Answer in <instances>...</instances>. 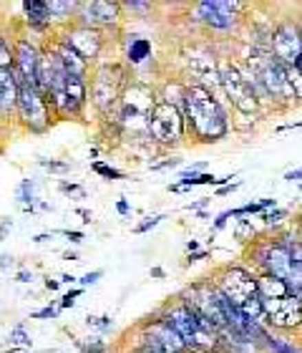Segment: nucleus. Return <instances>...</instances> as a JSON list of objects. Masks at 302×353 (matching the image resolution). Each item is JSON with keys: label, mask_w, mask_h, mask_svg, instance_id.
<instances>
[{"label": "nucleus", "mask_w": 302, "mask_h": 353, "mask_svg": "<svg viewBox=\"0 0 302 353\" xmlns=\"http://www.w3.org/2000/svg\"><path fill=\"white\" fill-rule=\"evenodd\" d=\"M182 117L186 132H192L204 144H217L229 134V114L224 103L217 99L212 88H204L199 83H186Z\"/></svg>", "instance_id": "obj_1"}, {"label": "nucleus", "mask_w": 302, "mask_h": 353, "mask_svg": "<svg viewBox=\"0 0 302 353\" xmlns=\"http://www.w3.org/2000/svg\"><path fill=\"white\" fill-rule=\"evenodd\" d=\"M257 295L265 310V325L272 333H285L302 325V298L274 275H257Z\"/></svg>", "instance_id": "obj_2"}, {"label": "nucleus", "mask_w": 302, "mask_h": 353, "mask_svg": "<svg viewBox=\"0 0 302 353\" xmlns=\"http://www.w3.org/2000/svg\"><path fill=\"white\" fill-rule=\"evenodd\" d=\"M159 316L177 331L179 339L184 341L186 351L206 353V351H217V346H219V331L206 318H202L199 313H194L182 298L166 303L159 310Z\"/></svg>", "instance_id": "obj_3"}, {"label": "nucleus", "mask_w": 302, "mask_h": 353, "mask_svg": "<svg viewBox=\"0 0 302 353\" xmlns=\"http://www.w3.org/2000/svg\"><path fill=\"white\" fill-rule=\"evenodd\" d=\"M156 99H159V94L151 86H147V83H126L116 106L121 134H129L136 141H151V137H149V119H151Z\"/></svg>", "instance_id": "obj_4"}, {"label": "nucleus", "mask_w": 302, "mask_h": 353, "mask_svg": "<svg viewBox=\"0 0 302 353\" xmlns=\"http://www.w3.org/2000/svg\"><path fill=\"white\" fill-rule=\"evenodd\" d=\"M126 83H129V79H126L124 63H96L91 68L89 99L101 117L116 109Z\"/></svg>", "instance_id": "obj_5"}, {"label": "nucleus", "mask_w": 302, "mask_h": 353, "mask_svg": "<svg viewBox=\"0 0 302 353\" xmlns=\"http://www.w3.org/2000/svg\"><path fill=\"white\" fill-rule=\"evenodd\" d=\"M18 81V79H15ZM15 121L28 134H45L53 126V114L48 109L45 96L36 88V83L18 81V103H15Z\"/></svg>", "instance_id": "obj_6"}, {"label": "nucleus", "mask_w": 302, "mask_h": 353, "mask_svg": "<svg viewBox=\"0 0 302 353\" xmlns=\"http://www.w3.org/2000/svg\"><path fill=\"white\" fill-rule=\"evenodd\" d=\"M217 74H219V88L224 91V96L229 99V106L244 117H255L259 111V99L255 94L252 83L244 79V74L239 71L235 61H224L217 66Z\"/></svg>", "instance_id": "obj_7"}, {"label": "nucleus", "mask_w": 302, "mask_h": 353, "mask_svg": "<svg viewBox=\"0 0 302 353\" xmlns=\"http://www.w3.org/2000/svg\"><path fill=\"white\" fill-rule=\"evenodd\" d=\"M149 137H151V144L164 149L182 144L186 137V124L184 117H182V109L162 101V99H156L151 119H149Z\"/></svg>", "instance_id": "obj_8"}, {"label": "nucleus", "mask_w": 302, "mask_h": 353, "mask_svg": "<svg viewBox=\"0 0 302 353\" xmlns=\"http://www.w3.org/2000/svg\"><path fill=\"white\" fill-rule=\"evenodd\" d=\"M179 298H182L194 313H199L202 318H206L217 331L227 328V318H224V308H222V301H224V298H222L219 290L212 285V280H197L192 285H186Z\"/></svg>", "instance_id": "obj_9"}, {"label": "nucleus", "mask_w": 302, "mask_h": 353, "mask_svg": "<svg viewBox=\"0 0 302 353\" xmlns=\"http://www.w3.org/2000/svg\"><path fill=\"white\" fill-rule=\"evenodd\" d=\"M212 285L227 298L232 305L242 308L252 295H257V275L239 265H227L214 272Z\"/></svg>", "instance_id": "obj_10"}, {"label": "nucleus", "mask_w": 302, "mask_h": 353, "mask_svg": "<svg viewBox=\"0 0 302 353\" xmlns=\"http://www.w3.org/2000/svg\"><path fill=\"white\" fill-rule=\"evenodd\" d=\"M121 21H124V10L116 0H83V3H78L74 15V26L101 30V33L116 30Z\"/></svg>", "instance_id": "obj_11"}, {"label": "nucleus", "mask_w": 302, "mask_h": 353, "mask_svg": "<svg viewBox=\"0 0 302 353\" xmlns=\"http://www.w3.org/2000/svg\"><path fill=\"white\" fill-rule=\"evenodd\" d=\"M242 10H247V6L235 3V0H202L194 6V18L212 30L235 33L242 21V15H239Z\"/></svg>", "instance_id": "obj_12"}, {"label": "nucleus", "mask_w": 302, "mask_h": 353, "mask_svg": "<svg viewBox=\"0 0 302 353\" xmlns=\"http://www.w3.org/2000/svg\"><path fill=\"white\" fill-rule=\"evenodd\" d=\"M41 53L43 46L38 43L36 36H30L25 30H21L13 41V74L18 81L36 83L38 76V63H41Z\"/></svg>", "instance_id": "obj_13"}, {"label": "nucleus", "mask_w": 302, "mask_h": 353, "mask_svg": "<svg viewBox=\"0 0 302 353\" xmlns=\"http://www.w3.org/2000/svg\"><path fill=\"white\" fill-rule=\"evenodd\" d=\"M56 41H61L63 46L74 48L89 66H96L103 51V33L101 30L81 28V26H68V28L53 33Z\"/></svg>", "instance_id": "obj_14"}, {"label": "nucleus", "mask_w": 302, "mask_h": 353, "mask_svg": "<svg viewBox=\"0 0 302 353\" xmlns=\"http://www.w3.org/2000/svg\"><path fill=\"white\" fill-rule=\"evenodd\" d=\"M270 53L288 68L295 63V59L302 53L300 48V26L295 21H282L274 26L272 38H270Z\"/></svg>", "instance_id": "obj_15"}, {"label": "nucleus", "mask_w": 302, "mask_h": 353, "mask_svg": "<svg viewBox=\"0 0 302 353\" xmlns=\"http://www.w3.org/2000/svg\"><path fill=\"white\" fill-rule=\"evenodd\" d=\"M23 26L30 36H48L53 33L51 15H48V3L45 0H23Z\"/></svg>", "instance_id": "obj_16"}, {"label": "nucleus", "mask_w": 302, "mask_h": 353, "mask_svg": "<svg viewBox=\"0 0 302 353\" xmlns=\"http://www.w3.org/2000/svg\"><path fill=\"white\" fill-rule=\"evenodd\" d=\"M274 240L290 252V272L285 283L302 298V240L297 237V232H285Z\"/></svg>", "instance_id": "obj_17"}, {"label": "nucleus", "mask_w": 302, "mask_h": 353, "mask_svg": "<svg viewBox=\"0 0 302 353\" xmlns=\"http://www.w3.org/2000/svg\"><path fill=\"white\" fill-rule=\"evenodd\" d=\"M18 81L13 68H0V121H15Z\"/></svg>", "instance_id": "obj_18"}, {"label": "nucleus", "mask_w": 302, "mask_h": 353, "mask_svg": "<svg viewBox=\"0 0 302 353\" xmlns=\"http://www.w3.org/2000/svg\"><path fill=\"white\" fill-rule=\"evenodd\" d=\"M151 41L144 36H129L124 43V66L126 68H139L151 59Z\"/></svg>", "instance_id": "obj_19"}, {"label": "nucleus", "mask_w": 302, "mask_h": 353, "mask_svg": "<svg viewBox=\"0 0 302 353\" xmlns=\"http://www.w3.org/2000/svg\"><path fill=\"white\" fill-rule=\"evenodd\" d=\"M53 48H56V53H58L61 63H63V68H66L68 76H78V79H89L91 76V68L86 61L78 56V53L74 51V48H68V46H63L61 41H56V38H51Z\"/></svg>", "instance_id": "obj_20"}, {"label": "nucleus", "mask_w": 302, "mask_h": 353, "mask_svg": "<svg viewBox=\"0 0 302 353\" xmlns=\"http://www.w3.org/2000/svg\"><path fill=\"white\" fill-rule=\"evenodd\" d=\"M45 3H48V15H51L53 33H58V30L74 26V15H76V8H78L76 0H45Z\"/></svg>", "instance_id": "obj_21"}, {"label": "nucleus", "mask_w": 302, "mask_h": 353, "mask_svg": "<svg viewBox=\"0 0 302 353\" xmlns=\"http://www.w3.org/2000/svg\"><path fill=\"white\" fill-rule=\"evenodd\" d=\"M66 99L74 106L76 119L81 117L86 106H89V79H78V76H68L66 79Z\"/></svg>", "instance_id": "obj_22"}, {"label": "nucleus", "mask_w": 302, "mask_h": 353, "mask_svg": "<svg viewBox=\"0 0 302 353\" xmlns=\"http://www.w3.org/2000/svg\"><path fill=\"white\" fill-rule=\"evenodd\" d=\"M36 179H23L18 187H15V199H18V205L25 210V212H36V205H38V194H36Z\"/></svg>", "instance_id": "obj_23"}, {"label": "nucleus", "mask_w": 302, "mask_h": 353, "mask_svg": "<svg viewBox=\"0 0 302 353\" xmlns=\"http://www.w3.org/2000/svg\"><path fill=\"white\" fill-rule=\"evenodd\" d=\"M262 348L267 353H302L292 341L282 339L280 333H272V331H267V336L262 339Z\"/></svg>", "instance_id": "obj_24"}, {"label": "nucleus", "mask_w": 302, "mask_h": 353, "mask_svg": "<svg viewBox=\"0 0 302 353\" xmlns=\"http://www.w3.org/2000/svg\"><path fill=\"white\" fill-rule=\"evenodd\" d=\"M8 341H10V346H13V348H30V346H33V339H30L28 328H25L23 323H18V325H13V328H10V333H8Z\"/></svg>", "instance_id": "obj_25"}, {"label": "nucleus", "mask_w": 302, "mask_h": 353, "mask_svg": "<svg viewBox=\"0 0 302 353\" xmlns=\"http://www.w3.org/2000/svg\"><path fill=\"white\" fill-rule=\"evenodd\" d=\"M13 41L15 38L0 28V68H13Z\"/></svg>", "instance_id": "obj_26"}, {"label": "nucleus", "mask_w": 302, "mask_h": 353, "mask_svg": "<svg viewBox=\"0 0 302 353\" xmlns=\"http://www.w3.org/2000/svg\"><path fill=\"white\" fill-rule=\"evenodd\" d=\"M78 348H81V353H109L111 351V346L101 339V336H94V339L81 341Z\"/></svg>", "instance_id": "obj_27"}, {"label": "nucleus", "mask_w": 302, "mask_h": 353, "mask_svg": "<svg viewBox=\"0 0 302 353\" xmlns=\"http://www.w3.org/2000/svg\"><path fill=\"white\" fill-rule=\"evenodd\" d=\"M86 325H89V328H96L98 333H109V331H114V318L111 316H86Z\"/></svg>", "instance_id": "obj_28"}, {"label": "nucleus", "mask_w": 302, "mask_h": 353, "mask_svg": "<svg viewBox=\"0 0 302 353\" xmlns=\"http://www.w3.org/2000/svg\"><path fill=\"white\" fill-rule=\"evenodd\" d=\"M252 237H255V228H252V220H237V228H235V240L239 243H252Z\"/></svg>", "instance_id": "obj_29"}, {"label": "nucleus", "mask_w": 302, "mask_h": 353, "mask_svg": "<svg viewBox=\"0 0 302 353\" xmlns=\"http://www.w3.org/2000/svg\"><path fill=\"white\" fill-rule=\"evenodd\" d=\"M121 10H129L131 15L144 18V15H149L154 10V6L151 3H141V0H126V3H121Z\"/></svg>", "instance_id": "obj_30"}, {"label": "nucleus", "mask_w": 302, "mask_h": 353, "mask_svg": "<svg viewBox=\"0 0 302 353\" xmlns=\"http://www.w3.org/2000/svg\"><path fill=\"white\" fill-rule=\"evenodd\" d=\"M91 170L96 172V174H101L103 179H111V182L124 179V172L116 170V167H109V164H103V162H94V164H91Z\"/></svg>", "instance_id": "obj_31"}, {"label": "nucleus", "mask_w": 302, "mask_h": 353, "mask_svg": "<svg viewBox=\"0 0 302 353\" xmlns=\"http://www.w3.org/2000/svg\"><path fill=\"white\" fill-rule=\"evenodd\" d=\"M38 164H41L45 172H51V174H66V172H71V164L58 162V159H38Z\"/></svg>", "instance_id": "obj_32"}, {"label": "nucleus", "mask_w": 302, "mask_h": 353, "mask_svg": "<svg viewBox=\"0 0 302 353\" xmlns=\"http://www.w3.org/2000/svg\"><path fill=\"white\" fill-rule=\"evenodd\" d=\"M259 217H262V222H265V225L274 228V225H280V222L288 217V210H280V207H274V210H267V212H262Z\"/></svg>", "instance_id": "obj_33"}, {"label": "nucleus", "mask_w": 302, "mask_h": 353, "mask_svg": "<svg viewBox=\"0 0 302 353\" xmlns=\"http://www.w3.org/2000/svg\"><path fill=\"white\" fill-rule=\"evenodd\" d=\"M162 220H164V214H151V217H147L144 222H139V225L133 228V232H136V235H144V232H149V230H154Z\"/></svg>", "instance_id": "obj_34"}, {"label": "nucleus", "mask_w": 302, "mask_h": 353, "mask_svg": "<svg viewBox=\"0 0 302 353\" xmlns=\"http://www.w3.org/2000/svg\"><path fill=\"white\" fill-rule=\"evenodd\" d=\"M81 293H83V288H74V290H68V293L63 295V298H61L58 310L74 308V305H76V298H81Z\"/></svg>", "instance_id": "obj_35"}, {"label": "nucleus", "mask_w": 302, "mask_h": 353, "mask_svg": "<svg viewBox=\"0 0 302 353\" xmlns=\"http://www.w3.org/2000/svg\"><path fill=\"white\" fill-rule=\"evenodd\" d=\"M58 305H45V308L36 310V313H30V318H36V321H45V318H51V321H56L58 318Z\"/></svg>", "instance_id": "obj_36"}, {"label": "nucleus", "mask_w": 302, "mask_h": 353, "mask_svg": "<svg viewBox=\"0 0 302 353\" xmlns=\"http://www.w3.org/2000/svg\"><path fill=\"white\" fill-rule=\"evenodd\" d=\"M179 164H182V159H179V157H166L164 162H154V164H151V172L174 170V167H179Z\"/></svg>", "instance_id": "obj_37"}, {"label": "nucleus", "mask_w": 302, "mask_h": 353, "mask_svg": "<svg viewBox=\"0 0 302 353\" xmlns=\"http://www.w3.org/2000/svg\"><path fill=\"white\" fill-rule=\"evenodd\" d=\"M101 278H103V270H91V272H86L78 283H81V288H91V285H96Z\"/></svg>", "instance_id": "obj_38"}, {"label": "nucleus", "mask_w": 302, "mask_h": 353, "mask_svg": "<svg viewBox=\"0 0 302 353\" xmlns=\"http://www.w3.org/2000/svg\"><path fill=\"white\" fill-rule=\"evenodd\" d=\"M58 190L63 192V194H78V197H83V187L76 182H61Z\"/></svg>", "instance_id": "obj_39"}, {"label": "nucleus", "mask_w": 302, "mask_h": 353, "mask_svg": "<svg viewBox=\"0 0 302 353\" xmlns=\"http://www.w3.org/2000/svg\"><path fill=\"white\" fill-rule=\"evenodd\" d=\"M10 230H13V220H10V217H3V220H0V245L8 240Z\"/></svg>", "instance_id": "obj_40"}, {"label": "nucleus", "mask_w": 302, "mask_h": 353, "mask_svg": "<svg viewBox=\"0 0 302 353\" xmlns=\"http://www.w3.org/2000/svg\"><path fill=\"white\" fill-rule=\"evenodd\" d=\"M229 217H232V214H229V210H224V212L217 214V217H214V222H212V232H219V230L227 225Z\"/></svg>", "instance_id": "obj_41"}, {"label": "nucleus", "mask_w": 302, "mask_h": 353, "mask_svg": "<svg viewBox=\"0 0 302 353\" xmlns=\"http://www.w3.org/2000/svg\"><path fill=\"white\" fill-rule=\"evenodd\" d=\"M61 235H66L74 245L83 243V232H81V230H61Z\"/></svg>", "instance_id": "obj_42"}, {"label": "nucleus", "mask_w": 302, "mask_h": 353, "mask_svg": "<svg viewBox=\"0 0 302 353\" xmlns=\"http://www.w3.org/2000/svg\"><path fill=\"white\" fill-rule=\"evenodd\" d=\"M116 212L121 214V217H126V214L131 212V205H129V199H126V197H118L116 199Z\"/></svg>", "instance_id": "obj_43"}, {"label": "nucleus", "mask_w": 302, "mask_h": 353, "mask_svg": "<svg viewBox=\"0 0 302 353\" xmlns=\"http://www.w3.org/2000/svg\"><path fill=\"white\" fill-rule=\"evenodd\" d=\"M239 187H242V182H232V184H224V187H219V190H217V194H229V192H235V190H239Z\"/></svg>", "instance_id": "obj_44"}, {"label": "nucleus", "mask_w": 302, "mask_h": 353, "mask_svg": "<svg viewBox=\"0 0 302 353\" xmlns=\"http://www.w3.org/2000/svg\"><path fill=\"white\" fill-rule=\"evenodd\" d=\"M53 235H56V232H41V235H33V243L43 245V243H48V240H53Z\"/></svg>", "instance_id": "obj_45"}, {"label": "nucleus", "mask_w": 302, "mask_h": 353, "mask_svg": "<svg viewBox=\"0 0 302 353\" xmlns=\"http://www.w3.org/2000/svg\"><path fill=\"white\" fill-rule=\"evenodd\" d=\"M13 263H15L13 255H0V272L8 270V268H10V265H13Z\"/></svg>", "instance_id": "obj_46"}, {"label": "nucleus", "mask_w": 302, "mask_h": 353, "mask_svg": "<svg viewBox=\"0 0 302 353\" xmlns=\"http://www.w3.org/2000/svg\"><path fill=\"white\" fill-rule=\"evenodd\" d=\"M285 179H288V182H300V179H302V167H297V170L288 172V174H285Z\"/></svg>", "instance_id": "obj_47"}, {"label": "nucleus", "mask_w": 302, "mask_h": 353, "mask_svg": "<svg viewBox=\"0 0 302 353\" xmlns=\"http://www.w3.org/2000/svg\"><path fill=\"white\" fill-rule=\"evenodd\" d=\"M15 280H18V283H33V272L21 270V272H18V275H15Z\"/></svg>", "instance_id": "obj_48"}, {"label": "nucleus", "mask_w": 302, "mask_h": 353, "mask_svg": "<svg viewBox=\"0 0 302 353\" xmlns=\"http://www.w3.org/2000/svg\"><path fill=\"white\" fill-rule=\"evenodd\" d=\"M206 258H209V252H206V250L192 252V255H189V263H199V260H206Z\"/></svg>", "instance_id": "obj_49"}, {"label": "nucleus", "mask_w": 302, "mask_h": 353, "mask_svg": "<svg viewBox=\"0 0 302 353\" xmlns=\"http://www.w3.org/2000/svg\"><path fill=\"white\" fill-rule=\"evenodd\" d=\"M43 285H45V290H51V293H53V290H58V288H61V280L45 278V283H43Z\"/></svg>", "instance_id": "obj_50"}, {"label": "nucleus", "mask_w": 302, "mask_h": 353, "mask_svg": "<svg viewBox=\"0 0 302 353\" xmlns=\"http://www.w3.org/2000/svg\"><path fill=\"white\" fill-rule=\"evenodd\" d=\"M76 214H78V217H83V225H91V212H89V210L78 207V210H76Z\"/></svg>", "instance_id": "obj_51"}, {"label": "nucleus", "mask_w": 302, "mask_h": 353, "mask_svg": "<svg viewBox=\"0 0 302 353\" xmlns=\"http://www.w3.org/2000/svg\"><path fill=\"white\" fill-rule=\"evenodd\" d=\"M186 252H189V255H192V252H199V240H189V243H186Z\"/></svg>", "instance_id": "obj_52"}, {"label": "nucleus", "mask_w": 302, "mask_h": 353, "mask_svg": "<svg viewBox=\"0 0 302 353\" xmlns=\"http://www.w3.org/2000/svg\"><path fill=\"white\" fill-rule=\"evenodd\" d=\"M209 205V199H199V202H192V205H186V210H202V207Z\"/></svg>", "instance_id": "obj_53"}, {"label": "nucleus", "mask_w": 302, "mask_h": 353, "mask_svg": "<svg viewBox=\"0 0 302 353\" xmlns=\"http://www.w3.org/2000/svg\"><path fill=\"white\" fill-rule=\"evenodd\" d=\"M166 272L162 270V268H151V278H156V280H162Z\"/></svg>", "instance_id": "obj_54"}, {"label": "nucleus", "mask_w": 302, "mask_h": 353, "mask_svg": "<svg viewBox=\"0 0 302 353\" xmlns=\"http://www.w3.org/2000/svg\"><path fill=\"white\" fill-rule=\"evenodd\" d=\"M202 170H206V162H197V164H194V167H192V170H189V172H197V174H199Z\"/></svg>", "instance_id": "obj_55"}, {"label": "nucleus", "mask_w": 302, "mask_h": 353, "mask_svg": "<svg viewBox=\"0 0 302 353\" xmlns=\"http://www.w3.org/2000/svg\"><path fill=\"white\" fill-rule=\"evenodd\" d=\"M63 260H74V263H78V255H76V252H63Z\"/></svg>", "instance_id": "obj_56"}, {"label": "nucleus", "mask_w": 302, "mask_h": 353, "mask_svg": "<svg viewBox=\"0 0 302 353\" xmlns=\"http://www.w3.org/2000/svg\"><path fill=\"white\" fill-rule=\"evenodd\" d=\"M61 283H76V278L66 272V275H61Z\"/></svg>", "instance_id": "obj_57"}, {"label": "nucleus", "mask_w": 302, "mask_h": 353, "mask_svg": "<svg viewBox=\"0 0 302 353\" xmlns=\"http://www.w3.org/2000/svg\"><path fill=\"white\" fill-rule=\"evenodd\" d=\"M297 237L302 240V212H300V217H297Z\"/></svg>", "instance_id": "obj_58"}, {"label": "nucleus", "mask_w": 302, "mask_h": 353, "mask_svg": "<svg viewBox=\"0 0 302 353\" xmlns=\"http://www.w3.org/2000/svg\"><path fill=\"white\" fill-rule=\"evenodd\" d=\"M300 48H302V26H300Z\"/></svg>", "instance_id": "obj_59"}, {"label": "nucleus", "mask_w": 302, "mask_h": 353, "mask_svg": "<svg viewBox=\"0 0 302 353\" xmlns=\"http://www.w3.org/2000/svg\"><path fill=\"white\" fill-rule=\"evenodd\" d=\"M206 353H222V351H206Z\"/></svg>", "instance_id": "obj_60"}, {"label": "nucleus", "mask_w": 302, "mask_h": 353, "mask_svg": "<svg viewBox=\"0 0 302 353\" xmlns=\"http://www.w3.org/2000/svg\"><path fill=\"white\" fill-rule=\"evenodd\" d=\"M33 353H45V351H33Z\"/></svg>", "instance_id": "obj_61"}, {"label": "nucleus", "mask_w": 302, "mask_h": 353, "mask_svg": "<svg viewBox=\"0 0 302 353\" xmlns=\"http://www.w3.org/2000/svg\"><path fill=\"white\" fill-rule=\"evenodd\" d=\"M184 353H197V351H184Z\"/></svg>", "instance_id": "obj_62"}, {"label": "nucleus", "mask_w": 302, "mask_h": 353, "mask_svg": "<svg viewBox=\"0 0 302 353\" xmlns=\"http://www.w3.org/2000/svg\"><path fill=\"white\" fill-rule=\"evenodd\" d=\"M300 190H302V184H300Z\"/></svg>", "instance_id": "obj_63"}]
</instances>
